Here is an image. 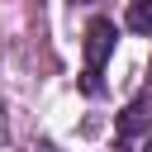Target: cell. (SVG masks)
<instances>
[{"label":"cell","instance_id":"1","mask_svg":"<svg viewBox=\"0 0 152 152\" xmlns=\"http://www.w3.org/2000/svg\"><path fill=\"white\" fill-rule=\"evenodd\" d=\"M109 52H114V24L109 19H90V28H86V66L100 71Z\"/></svg>","mask_w":152,"mask_h":152},{"label":"cell","instance_id":"2","mask_svg":"<svg viewBox=\"0 0 152 152\" xmlns=\"http://www.w3.org/2000/svg\"><path fill=\"white\" fill-rule=\"evenodd\" d=\"M128 28L152 33V0H128Z\"/></svg>","mask_w":152,"mask_h":152},{"label":"cell","instance_id":"3","mask_svg":"<svg viewBox=\"0 0 152 152\" xmlns=\"http://www.w3.org/2000/svg\"><path fill=\"white\" fill-rule=\"evenodd\" d=\"M142 152H152V138H147V147H142Z\"/></svg>","mask_w":152,"mask_h":152}]
</instances>
